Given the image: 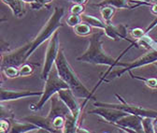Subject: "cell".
<instances>
[{
	"label": "cell",
	"instance_id": "cell-1",
	"mask_svg": "<svg viewBox=\"0 0 157 133\" xmlns=\"http://www.w3.org/2000/svg\"><path fill=\"white\" fill-rule=\"evenodd\" d=\"M105 35L104 31L99 29V31H96L93 33L89 39V45L86 49V51L81 55L77 57V61L82 62V63H88L93 65H103V66H109L110 68L114 67H121L124 68L126 67L127 63H122L120 62V58L124 54L125 52H127L133 45H135V42L126 50H124L122 54L115 59L112 56L109 55L102 47L103 43V36Z\"/></svg>",
	"mask_w": 157,
	"mask_h": 133
},
{
	"label": "cell",
	"instance_id": "cell-2",
	"mask_svg": "<svg viewBox=\"0 0 157 133\" xmlns=\"http://www.w3.org/2000/svg\"><path fill=\"white\" fill-rule=\"evenodd\" d=\"M54 66L57 68L59 76L68 84L69 88L72 90L75 96L78 99L85 100L83 103V106H84L87 103L88 100L92 98V94L87 89V87L82 84V82L78 79L77 74L75 73L70 64L68 63L63 50L61 49L59 50Z\"/></svg>",
	"mask_w": 157,
	"mask_h": 133
},
{
	"label": "cell",
	"instance_id": "cell-3",
	"mask_svg": "<svg viewBox=\"0 0 157 133\" xmlns=\"http://www.w3.org/2000/svg\"><path fill=\"white\" fill-rule=\"evenodd\" d=\"M64 15H65L64 8H58V7L54 8L52 14L48 19V21L46 22L44 26L40 29V31L38 32V34L36 36L35 39H33L30 41L31 46H30V50L27 53V58H29L33 54V53L44 41L51 39V37L54 34L55 31L58 30L59 27L62 26L61 21H62Z\"/></svg>",
	"mask_w": 157,
	"mask_h": 133
},
{
	"label": "cell",
	"instance_id": "cell-4",
	"mask_svg": "<svg viewBox=\"0 0 157 133\" xmlns=\"http://www.w3.org/2000/svg\"><path fill=\"white\" fill-rule=\"evenodd\" d=\"M66 88H69L68 84L60 77V76H59L57 68L54 66L53 68L51 70L48 78L45 81V85H44L42 96L39 98L38 102L30 106V109L35 111L41 110L44 107V105L46 104V102L52 99L53 95L57 94L60 90L66 89Z\"/></svg>",
	"mask_w": 157,
	"mask_h": 133
},
{
	"label": "cell",
	"instance_id": "cell-5",
	"mask_svg": "<svg viewBox=\"0 0 157 133\" xmlns=\"http://www.w3.org/2000/svg\"><path fill=\"white\" fill-rule=\"evenodd\" d=\"M115 96L119 100L120 103H108V102H101V101H95L94 103V106L98 107V106H104V107H111V108H116L122 110L127 113H130V115H135L140 117H157V111H152V110H149V109H145L142 108L140 106H136L134 104H130L127 103L124 98L120 95L116 94Z\"/></svg>",
	"mask_w": 157,
	"mask_h": 133
},
{
	"label": "cell",
	"instance_id": "cell-6",
	"mask_svg": "<svg viewBox=\"0 0 157 133\" xmlns=\"http://www.w3.org/2000/svg\"><path fill=\"white\" fill-rule=\"evenodd\" d=\"M59 45H60V42H59V31L57 30L51 37L46 49V53L44 56V64L41 70V79L44 81H46L51 70L54 67L55 60L57 58L59 50H60Z\"/></svg>",
	"mask_w": 157,
	"mask_h": 133
},
{
	"label": "cell",
	"instance_id": "cell-7",
	"mask_svg": "<svg viewBox=\"0 0 157 133\" xmlns=\"http://www.w3.org/2000/svg\"><path fill=\"white\" fill-rule=\"evenodd\" d=\"M155 61H157V51H151V52L145 53L144 55L140 56V58L136 59L132 63H127L126 67L120 68V69H118L116 71H113V72L109 73V81L113 80L114 78L121 77L123 74H124L125 72H129L132 69L137 68L145 66V65L151 64V63H153Z\"/></svg>",
	"mask_w": 157,
	"mask_h": 133
},
{
	"label": "cell",
	"instance_id": "cell-8",
	"mask_svg": "<svg viewBox=\"0 0 157 133\" xmlns=\"http://www.w3.org/2000/svg\"><path fill=\"white\" fill-rule=\"evenodd\" d=\"M30 46H31V43L29 41L24 46L16 49L13 52L3 54L2 61H1V68L7 67V66H14V67L20 68L28 59L27 53L30 50Z\"/></svg>",
	"mask_w": 157,
	"mask_h": 133
},
{
	"label": "cell",
	"instance_id": "cell-9",
	"mask_svg": "<svg viewBox=\"0 0 157 133\" xmlns=\"http://www.w3.org/2000/svg\"><path fill=\"white\" fill-rule=\"evenodd\" d=\"M88 113L100 116L101 118H103L105 120V122L111 124V125H114L119 119H121L122 117L128 115L127 112H125L122 110L111 108V107H104V106L95 107L94 109L89 111Z\"/></svg>",
	"mask_w": 157,
	"mask_h": 133
},
{
	"label": "cell",
	"instance_id": "cell-10",
	"mask_svg": "<svg viewBox=\"0 0 157 133\" xmlns=\"http://www.w3.org/2000/svg\"><path fill=\"white\" fill-rule=\"evenodd\" d=\"M113 126L125 132H144L141 117L130 113L119 119Z\"/></svg>",
	"mask_w": 157,
	"mask_h": 133
},
{
	"label": "cell",
	"instance_id": "cell-11",
	"mask_svg": "<svg viewBox=\"0 0 157 133\" xmlns=\"http://www.w3.org/2000/svg\"><path fill=\"white\" fill-rule=\"evenodd\" d=\"M43 94V91H30V90H10L4 89L1 87V97L0 101H12L20 99H26L30 97H39L40 98Z\"/></svg>",
	"mask_w": 157,
	"mask_h": 133
},
{
	"label": "cell",
	"instance_id": "cell-12",
	"mask_svg": "<svg viewBox=\"0 0 157 133\" xmlns=\"http://www.w3.org/2000/svg\"><path fill=\"white\" fill-rule=\"evenodd\" d=\"M57 95L59 99L67 106V108L70 110L72 115L77 118H80L81 112H82V106L78 102L77 100L78 98L74 95L72 90L70 88L62 89L57 93Z\"/></svg>",
	"mask_w": 157,
	"mask_h": 133
},
{
	"label": "cell",
	"instance_id": "cell-13",
	"mask_svg": "<svg viewBox=\"0 0 157 133\" xmlns=\"http://www.w3.org/2000/svg\"><path fill=\"white\" fill-rule=\"evenodd\" d=\"M103 31L105 33V36H107L109 39H111L113 41H127V26L124 25H114L112 24H107V26Z\"/></svg>",
	"mask_w": 157,
	"mask_h": 133
},
{
	"label": "cell",
	"instance_id": "cell-14",
	"mask_svg": "<svg viewBox=\"0 0 157 133\" xmlns=\"http://www.w3.org/2000/svg\"><path fill=\"white\" fill-rule=\"evenodd\" d=\"M133 0H101L99 3H97L94 5L96 8H101L103 6H111L114 7L116 10L121 9V10H131L134 8H136L140 5H144L145 3L140 2L136 4H132Z\"/></svg>",
	"mask_w": 157,
	"mask_h": 133
},
{
	"label": "cell",
	"instance_id": "cell-15",
	"mask_svg": "<svg viewBox=\"0 0 157 133\" xmlns=\"http://www.w3.org/2000/svg\"><path fill=\"white\" fill-rule=\"evenodd\" d=\"M24 121V120H23ZM38 129H40L38 126L27 122V121H24V122H14L11 124V127H10V132H16V133H25V132H31V131H36Z\"/></svg>",
	"mask_w": 157,
	"mask_h": 133
},
{
	"label": "cell",
	"instance_id": "cell-16",
	"mask_svg": "<svg viewBox=\"0 0 157 133\" xmlns=\"http://www.w3.org/2000/svg\"><path fill=\"white\" fill-rule=\"evenodd\" d=\"M7 6L10 7L13 15L17 18H21L25 15V8L21 0H2Z\"/></svg>",
	"mask_w": 157,
	"mask_h": 133
},
{
	"label": "cell",
	"instance_id": "cell-17",
	"mask_svg": "<svg viewBox=\"0 0 157 133\" xmlns=\"http://www.w3.org/2000/svg\"><path fill=\"white\" fill-rule=\"evenodd\" d=\"M82 22L88 24L89 25H91L92 27H95L97 29H101L104 30L107 26V24L104 21H101L100 19H98L94 16L89 15V14H82Z\"/></svg>",
	"mask_w": 157,
	"mask_h": 133
},
{
	"label": "cell",
	"instance_id": "cell-18",
	"mask_svg": "<svg viewBox=\"0 0 157 133\" xmlns=\"http://www.w3.org/2000/svg\"><path fill=\"white\" fill-rule=\"evenodd\" d=\"M78 122V118L75 117L71 112L68 113V115L66 116V121H65V125L63 127V132L64 133L77 132Z\"/></svg>",
	"mask_w": 157,
	"mask_h": 133
},
{
	"label": "cell",
	"instance_id": "cell-19",
	"mask_svg": "<svg viewBox=\"0 0 157 133\" xmlns=\"http://www.w3.org/2000/svg\"><path fill=\"white\" fill-rule=\"evenodd\" d=\"M100 10V14L103 18V21L106 24H111V20L114 16L116 9L111 6H103L99 8Z\"/></svg>",
	"mask_w": 157,
	"mask_h": 133
},
{
	"label": "cell",
	"instance_id": "cell-20",
	"mask_svg": "<svg viewBox=\"0 0 157 133\" xmlns=\"http://www.w3.org/2000/svg\"><path fill=\"white\" fill-rule=\"evenodd\" d=\"M73 30L76 35L81 36V37H86L92 34V26L84 22L73 27Z\"/></svg>",
	"mask_w": 157,
	"mask_h": 133
},
{
	"label": "cell",
	"instance_id": "cell-21",
	"mask_svg": "<svg viewBox=\"0 0 157 133\" xmlns=\"http://www.w3.org/2000/svg\"><path fill=\"white\" fill-rule=\"evenodd\" d=\"M2 73L9 79H14L17 77H20V70L19 68L14 66H7L1 68Z\"/></svg>",
	"mask_w": 157,
	"mask_h": 133
},
{
	"label": "cell",
	"instance_id": "cell-22",
	"mask_svg": "<svg viewBox=\"0 0 157 133\" xmlns=\"http://www.w3.org/2000/svg\"><path fill=\"white\" fill-rule=\"evenodd\" d=\"M19 70H20V77H27V76H30L33 74L34 68L32 65L25 63L19 68Z\"/></svg>",
	"mask_w": 157,
	"mask_h": 133
},
{
	"label": "cell",
	"instance_id": "cell-23",
	"mask_svg": "<svg viewBox=\"0 0 157 133\" xmlns=\"http://www.w3.org/2000/svg\"><path fill=\"white\" fill-rule=\"evenodd\" d=\"M152 119L153 117H141L144 132H154V125Z\"/></svg>",
	"mask_w": 157,
	"mask_h": 133
},
{
	"label": "cell",
	"instance_id": "cell-24",
	"mask_svg": "<svg viewBox=\"0 0 157 133\" xmlns=\"http://www.w3.org/2000/svg\"><path fill=\"white\" fill-rule=\"evenodd\" d=\"M82 23V19L81 15H76V14H71L67 19V24L70 27H75L76 25H80Z\"/></svg>",
	"mask_w": 157,
	"mask_h": 133
},
{
	"label": "cell",
	"instance_id": "cell-25",
	"mask_svg": "<svg viewBox=\"0 0 157 133\" xmlns=\"http://www.w3.org/2000/svg\"><path fill=\"white\" fill-rule=\"evenodd\" d=\"M129 74L131 75L132 78H135V79H137V80H141L143 81L149 87L151 88H156L157 87V79L155 78H150V79H143L141 77H139V76H136L132 73V71H129Z\"/></svg>",
	"mask_w": 157,
	"mask_h": 133
},
{
	"label": "cell",
	"instance_id": "cell-26",
	"mask_svg": "<svg viewBox=\"0 0 157 133\" xmlns=\"http://www.w3.org/2000/svg\"><path fill=\"white\" fill-rule=\"evenodd\" d=\"M52 1L53 0H35V2L30 5H31L32 9H34V10H40L42 7L50 4Z\"/></svg>",
	"mask_w": 157,
	"mask_h": 133
},
{
	"label": "cell",
	"instance_id": "cell-27",
	"mask_svg": "<svg viewBox=\"0 0 157 133\" xmlns=\"http://www.w3.org/2000/svg\"><path fill=\"white\" fill-rule=\"evenodd\" d=\"M145 35H146V32L144 30L140 29V28H135V29L131 30V36L136 41L141 40Z\"/></svg>",
	"mask_w": 157,
	"mask_h": 133
},
{
	"label": "cell",
	"instance_id": "cell-28",
	"mask_svg": "<svg viewBox=\"0 0 157 133\" xmlns=\"http://www.w3.org/2000/svg\"><path fill=\"white\" fill-rule=\"evenodd\" d=\"M85 8L84 5H80V4H74L71 9H70V13L71 14H76V15H82L84 11Z\"/></svg>",
	"mask_w": 157,
	"mask_h": 133
},
{
	"label": "cell",
	"instance_id": "cell-29",
	"mask_svg": "<svg viewBox=\"0 0 157 133\" xmlns=\"http://www.w3.org/2000/svg\"><path fill=\"white\" fill-rule=\"evenodd\" d=\"M10 127H11V125H10V123L8 120L2 119L1 122H0V132H1V133L10 132Z\"/></svg>",
	"mask_w": 157,
	"mask_h": 133
},
{
	"label": "cell",
	"instance_id": "cell-30",
	"mask_svg": "<svg viewBox=\"0 0 157 133\" xmlns=\"http://www.w3.org/2000/svg\"><path fill=\"white\" fill-rule=\"evenodd\" d=\"M68 1L74 3V4H80V5H85L88 0H68Z\"/></svg>",
	"mask_w": 157,
	"mask_h": 133
},
{
	"label": "cell",
	"instance_id": "cell-31",
	"mask_svg": "<svg viewBox=\"0 0 157 133\" xmlns=\"http://www.w3.org/2000/svg\"><path fill=\"white\" fill-rule=\"evenodd\" d=\"M151 11H152V13H154V14L157 15V4H154L151 7Z\"/></svg>",
	"mask_w": 157,
	"mask_h": 133
},
{
	"label": "cell",
	"instance_id": "cell-32",
	"mask_svg": "<svg viewBox=\"0 0 157 133\" xmlns=\"http://www.w3.org/2000/svg\"><path fill=\"white\" fill-rule=\"evenodd\" d=\"M77 132H86V133H88L89 130H86V129H83V128H82V127H78Z\"/></svg>",
	"mask_w": 157,
	"mask_h": 133
},
{
	"label": "cell",
	"instance_id": "cell-33",
	"mask_svg": "<svg viewBox=\"0 0 157 133\" xmlns=\"http://www.w3.org/2000/svg\"><path fill=\"white\" fill-rule=\"evenodd\" d=\"M22 2H25V3H30V4H32V3H34L35 2V0H21Z\"/></svg>",
	"mask_w": 157,
	"mask_h": 133
},
{
	"label": "cell",
	"instance_id": "cell-34",
	"mask_svg": "<svg viewBox=\"0 0 157 133\" xmlns=\"http://www.w3.org/2000/svg\"><path fill=\"white\" fill-rule=\"evenodd\" d=\"M133 1H142V2H150V0H133Z\"/></svg>",
	"mask_w": 157,
	"mask_h": 133
},
{
	"label": "cell",
	"instance_id": "cell-35",
	"mask_svg": "<svg viewBox=\"0 0 157 133\" xmlns=\"http://www.w3.org/2000/svg\"><path fill=\"white\" fill-rule=\"evenodd\" d=\"M150 2L154 3V4H157V0H150Z\"/></svg>",
	"mask_w": 157,
	"mask_h": 133
},
{
	"label": "cell",
	"instance_id": "cell-36",
	"mask_svg": "<svg viewBox=\"0 0 157 133\" xmlns=\"http://www.w3.org/2000/svg\"><path fill=\"white\" fill-rule=\"evenodd\" d=\"M154 132H157V124L154 125Z\"/></svg>",
	"mask_w": 157,
	"mask_h": 133
}]
</instances>
